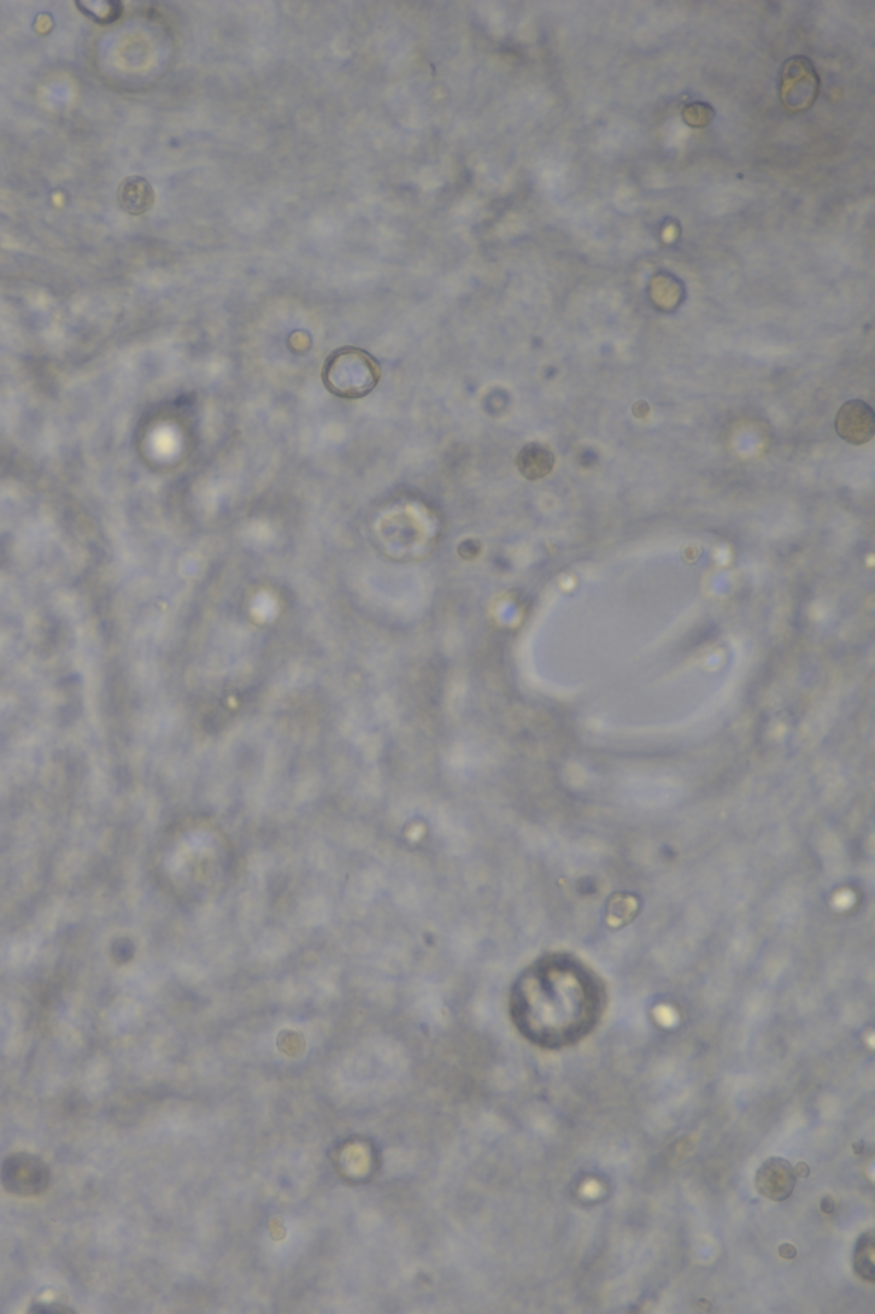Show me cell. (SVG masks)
I'll return each mask as SVG.
<instances>
[{
  "label": "cell",
  "instance_id": "obj_6",
  "mask_svg": "<svg viewBox=\"0 0 875 1314\" xmlns=\"http://www.w3.org/2000/svg\"><path fill=\"white\" fill-rule=\"evenodd\" d=\"M554 462L556 460H554L553 452L547 446L539 445V443H530V445L523 446V450L518 453L517 458L518 470L530 481H537V479H542L547 474H551Z\"/></svg>",
  "mask_w": 875,
  "mask_h": 1314
},
{
  "label": "cell",
  "instance_id": "obj_4",
  "mask_svg": "<svg viewBox=\"0 0 875 1314\" xmlns=\"http://www.w3.org/2000/svg\"><path fill=\"white\" fill-rule=\"evenodd\" d=\"M795 1183L797 1176L792 1164L780 1157H773L770 1161L764 1162L756 1174V1188L759 1193L775 1202L787 1200L792 1195Z\"/></svg>",
  "mask_w": 875,
  "mask_h": 1314
},
{
  "label": "cell",
  "instance_id": "obj_3",
  "mask_svg": "<svg viewBox=\"0 0 875 1314\" xmlns=\"http://www.w3.org/2000/svg\"><path fill=\"white\" fill-rule=\"evenodd\" d=\"M836 431L852 445H865L875 435V414L864 400H850L836 416Z\"/></svg>",
  "mask_w": 875,
  "mask_h": 1314
},
{
  "label": "cell",
  "instance_id": "obj_2",
  "mask_svg": "<svg viewBox=\"0 0 875 1314\" xmlns=\"http://www.w3.org/2000/svg\"><path fill=\"white\" fill-rule=\"evenodd\" d=\"M325 376L335 392H341L347 378H351L346 394H365L378 380V366L366 352L344 349L330 358Z\"/></svg>",
  "mask_w": 875,
  "mask_h": 1314
},
{
  "label": "cell",
  "instance_id": "obj_1",
  "mask_svg": "<svg viewBox=\"0 0 875 1314\" xmlns=\"http://www.w3.org/2000/svg\"><path fill=\"white\" fill-rule=\"evenodd\" d=\"M604 997L587 971L568 963L542 964L530 971L511 998V1017L530 1043L559 1050L594 1031Z\"/></svg>",
  "mask_w": 875,
  "mask_h": 1314
},
{
  "label": "cell",
  "instance_id": "obj_5",
  "mask_svg": "<svg viewBox=\"0 0 875 1314\" xmlns=\"http://www.w3.org/2000/svg\"><path fill=\"white\" fill-rule=\"evenodd\" d=\"M118 202L125 212L141 216L154 206V188L142 176H129L118 187Z\"/></svg>",
  "mask_w": 875,
  "mask_h": 1314
},
{
  "label": "cell",
  "instance_id": "obj_7",
  "mask_svg": "<svg viewBox=\"0 0 875 1314\" xmlns=\"http://www.w3.org/2000/svg\"><path fill=\"white\" fill-rule=\"evenodd\" d=\"M853 1265H855V1270L862 1279L867 1280V1282H874V1234L872 1232H865L864 1236L858 1239Z\"/></svg>",
  "mask_w": 875,
  "mask_h": 1314
}]
</instances>
